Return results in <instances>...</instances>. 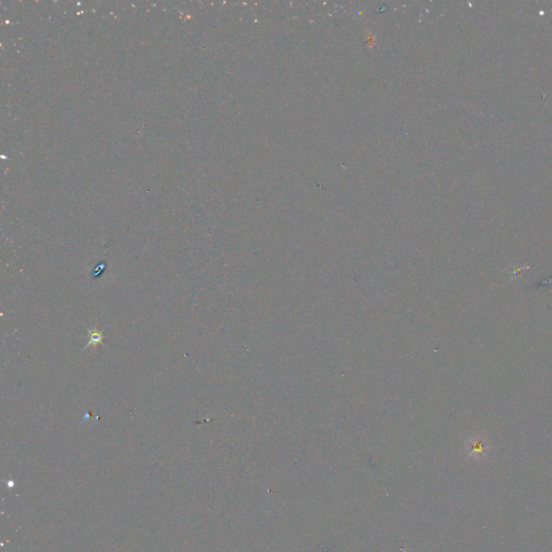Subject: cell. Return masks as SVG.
Listing matches in <instances>:
<instances>
[{
	"label": "cell",
	"instance_id": "obj_1",
	"mask_svg": "<svg viewBox=\"0 0 552 552\" xmlns=\"http://www.w3.org/2000/svg\"><path fill=\"white\" fill-rule=\"evenodd\" d=\"M90 331V342L86 344V347H89L91 345H98V344H104L103 342V335L101 334L100 331H98V329H93V330H89Z\"/></svg>",
	"mask_w": 552,
	"mask_h": 552
}]
</instances>
